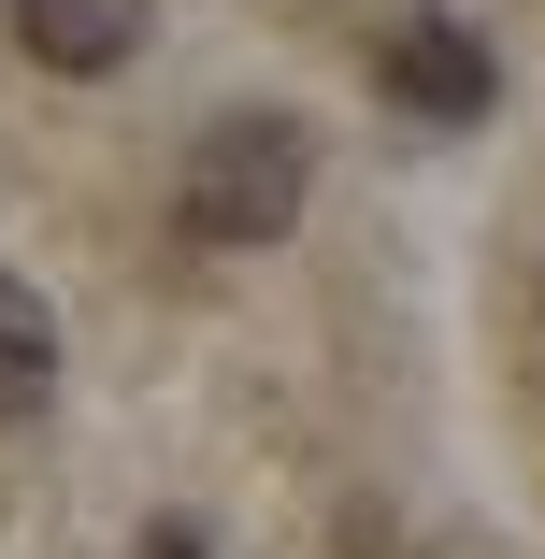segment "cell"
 I'll list each match as a JSON object with an SVG mask.
<instances>
[{
    "mask_svg": "<svg viewBox=\"0 0 545 559\" xmlns=\"http://www.w3.org/2000/svg\"><path fill=\"white\" fill-rule=\"evenodd\" d=\"M301 201H316V144H301V116H215V130L187 144V187H173L187 245H215V259L287 245Z\"/></svg>",
    "mask_w": 545,
    "mask_h": 559,
    "instance_id": "1",
    "label": "cell"
},
{
    "mask_svg": "<svg viewBox=\"0 0 545 559\" xmlns=\"http://www.w3.org/2000/svg\"><path fill=\"white\" fill-rule=\"evenodd\" d=\"M374 72H388V100H402V116H430V130H474L488 100H502V58H488V29H460V15H402Z\"/></svg>",
    "mask_w": 545,
    "mask_h": 559,
    "instance_id": "2",
    "label": "cell"
},
{
    "mask_svg": "<svg viewBox=\"0 0 545 559\" xmlns=\"http://www.w3.org/2000/svg\"><path fill=\"white\" fill-rule=\"evenodd\" d=\"M144 29H158V0H15V44H29L44 72H72V86L130 72V58H144Z\"/></svg>",
    "mask_w": 545,
    "mask_h": 559,
    "instance_id": "3",
    "label": "cell"
},
{
    "mask_svg": "<svg viewBox=\"0 0 545 559\" xmlns=\"http://www.w3.org/2000/svg\"><path fill=\"white\" fill-rule=\"evenodd\" d=\"M44 388H58V316H44V287L0 273V416H29Z\"/></svg>",
    "mask_w": 545,
    "mask_h": 559,
    "instance_id": "4",
    "label": "cell"
},
{
    "mask_svg": "<svg viewBox=\"0 0 545 559\" xmlns=\"http://www.w3.org/2000/svg\"><path fill=\"white\" fill-rule=\"evenodd\" d=\"M130 559H201V545H187V531H144V545H130Z\"/></svg>",
    "mask_w": 545,
    "mask_h": 559,
    "instance_id": "5",
    "label": "cell"
}]
</instances>
